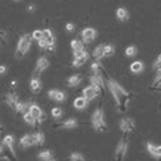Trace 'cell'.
I'll return each mask as SVG.
<instances>
[{"label":"cell","instance_id":"6da1fadb","mask_svg":"<svg viewBox=\"0 0 161 161\" xmlns=\"http://www.w3.org/2000/svg\"><path fill=\"white\" fill-rule=\"evenodd\" d=\"M108 89H110L113 97L115 99V102H117L119 111L120 113H125L126 108L129 107V103H130V93L120 86L118 81H115L114 79L108 80Z\"/></svg>","mask_w":161,"mask_h":161},{"label":"cell","instance_id":"7a4b0ae2","mask_svg":"<svg viewBox=\"0 0 161 161\" xmlns=\"http://www.w3.org/2000/svg\"><path fill=\"white\" fill-rule=\"evenodd\" d=\"M91 123H92V126L96 131H100V133L107 131V123L104 120V113H103L102 108H96L92 113Z\"/></svg>","mask_w":161,"mask_h":161},{"label":"cell","instance_id":"3957f363","mask_svg":"<svg viewBox=\"0 0 161 161\" xmlns=\"http://www.w3.org/2000/svg\"><path fill=\"white\" fill-rule=\"evenodd\" d=\"M31 35L30 34H25L22 35L18 41V46H16V52H15V57L16 58H22L26 53L29 52V49L31 46Z\"/></svg>","mask_w":161,"mask_h":161},{"label":"cell","instance_id":"277c9868","mask_svg":"<svg viewBox=\"0 0 161 161\" xmlns=\"http://www.w3.org/2000/svg\"><path fill=\"white\" fill-rule=\"evenodd\" d=\"M127 150H129V145H127L126 138L123 137L122 140L118 142L117 149H115V160H117V161H123L125 157H126Z\"/></svg>","mask_w":161,"mask_h":161},{"label":"cell","instance_id":"5b68a950","mask_svg":"<svg viewBox=\"0 0 161 161\" xmlns=\"http://www.w3.org/2000/svg\"><path fill=\"white\" fill-rule=\"evenodd\" d=\"M0 158H6L8 161H16L15 152H12L10 147L7 146L6 142H3V141H2V144H0Z\"/></svg>","mask_w":161,"mask_h":161},{"label":"cell","instance_id":"8992f818","mask_svg":"<svg viewBox=\"0 0 161 161\" xmlns=\"http://www.w3.org/2000/svg\"><path fill=\"white\" fill-rule=\"evenodd\" d=\"M119 127L125 134L133 133L134 129H136V122H134V119H131V118H123V119H120V122H119Z\"/></svg>","mask_w":161,"mask_h":161},{"label":"cell","instance_id":"52a82bcc","mask_svg":"<svg viewBox=\"0 0 161 161\" xmlns=\"http://www.w3.org/2000/svg\"><path fill=\"white\" fill-rule=\"evenodd\" d=\"M29 111L31 113V115L37 119V122H43V120L46 119V114H45L41 107L37 106V104H30Z\"/></svg>","mask_w":161,"mask_h":161},{"label":"cell","instance_id":"ba28073f","mask_svg":"<svg viewBox=\"0 0 161 161\" xmlns=\"http://www.w3.org/2000/svg\"><path fill=\"white\" fill-rule=\"evenodd\" d=\"M89 81H91V86L96 87L100 92L104 91V80H103L100 73H93L91 77H89Z\"/></svg>","mask_w":161,"mask_h":161},{"label":"cell","instance_id":"9c48e42d","mask_svg":"<svg viewBox=\"0 0 161 161\" xmlns=\"http://www.w3.org/2000/svg\"><path fill=\"white\" fill-rule=\"evenodd\" d=\"M96 30L95 29H92V27H87V29H84L81 31V37H83V42L84 43H89V42H92L93 39L96 38Z\"/></svg>","mask_w":161,"mask_h":161},{"label":"cell","instance_id":"30bf717a","mask_svg":"<svg viewBox=\"0 0 161 161\" xmlns=\"http://www.w3.org/2000/svg\"><path fill=\"white\" fill-rule=\"evenodd\" d=\"M99 89H97L96 87H93V86H89L87 88H84L83 89V96L84 97H87L88 100H93V99H96L97 95H99Z\"/></svg>","mask_w":161,"mask_h":161},{"label":"cell","instance_id":"8fae6325","mask_svg":"<svg viewBox=\"0 0 161 161\" xmlns=\"http://www.w3.org/2000/svg\"><path fill=\"white\" fill-rule=\"evenodd\" d=\"M146 149L154 158H161V145H153L150 142H146Z\"/></svg>","mask_w":161,"mask_h":161},{"label":"cell","instance_id":"7c38bea8","mask_svg":"<svg viewBox=\"0 0 161 161\" xmlns=\"http://www.w3.org/2000/svg\"><path fill=\"white\" fill-rule=\"evenodd\" d=\"M31 145H35V134H25V136L20 138V146L29 147Z\"/></svg>","mask_w":161,"mask_h":161},{"label":"cell","instance_id":"4fadbf2b","mask_svg":"<svg viewBox=\"0 0 161 161\" xmlns=\"http://www.w3.org/2000/svg\"><path fill=\"white\" fill-rule=\"evenodd\" d=\"M49 68V60L46 57H41L37 61V65H35V72L37 73H42L43 70H46Z\"/></svg>","mask_w":161,"mask_h":161},{"label":"cell","instance_id":"5bb4252c","mask_svg":"<svg viewBox=\"0 0 161 161\" xmlns=\"http://www.w3.org/2000/svg\"><path fill=\"white\" fill-rule=\"evenodd\" d=\"M88 102H89V100L87 99V97L81 96V97H77V99H75L73 106H75V108H77L79 111H81V110H86V108H87Z\"/></svg>","mask_w":161,"mask_h":161},{"label":"cell","instance_id":"9a60e30c","mask_svg":"<svg viewBox=\"0 0 161 161\" xmlns=\"http://www.w3.org/2000/svg\"><path fill=\"white\" fill-rule=\"evenodd\" d=\"M117 18L119 20H122V22H126V20L130 19V14H129V11L126 10V8L119 7L117 10Z\"/></svg>","mask_w":161,"mask_h":161},{"label":"cell","instance_id":"2e32d148","mask_svg":"<svg viewBox=\"0 0 161 161\" xmlns=\"http://www.w3.org/2000/svg\"><path fill=\"white\" fill-rule=\"evenodd\" d=\"M41 87H42V83H41V80H39V77L31 79V81H30V88H31V91H33L34 93H38L39 91H41Z\"/></svg>","mask_w":161,"mask_h":161},{"label":"cell","instance_id":"e0dca14e","mask_svg":"<svg viewBox=\"0 0 161 161\" xmlns=\"http://www.w3.org/2000/svg\"><path fill=\"white\" fill-rule=\"evenodd\" d=\"M42 35H43V39H46L47 43H56V38H54V34L50 29H45L42 30Z\"/></svg>","mask_w":161,"mask_h":161},{"label":"cell","instance_id":"ac0fdd59","mask_svg":"<svg viewBox=\"0 0 161 161\" xmlns=\"http://www.w3.org/2000/svg\"><path fill=\"white\" fill-rule=\"evenodd\" d=\"M6 103L10 107H12V108H15L16 104L19 103V100H18V96L15 95V93H8V95L6 96Z\"/></svg>","mask_w":161,"mask_h":161},{"label":"cell","instance_id":"d6986e66","mask_svg":"<svg viewBox=\"0 0 161 161\" xmlns=\"http://www.w3.org/2000/svg\"><path fill=\"white\" fill-rule=\"evenodd\" d=\"M81 75H73V76H70V77L68 79V86L69 87H77L80 83H81Z\"/></svg>","mask_w":161,"mask_h":161},{"label":"cell","instance_id":"ffe728a7","mask_svg":"<svg viewBox=\"0 0 161 161\" xmlns=\"http://www.w3.org/2000/svg\"><path fill=\"white\" fill-rule=\"evenodd\" d=\"M130 70L133 73H141L144 70V62L142 61H134L130 65Z\"/></svg>","mask_w":161,"mask_h":161},{"label":"cell","instance_id":"44dd1931","mask_svg":"<svg viewBox=\"0 0 161 161\" xmlns=\"http://www.w3.org/2000/svg\"><path fill=\"white\" fill-rule=\"evenodd\" d=\"M77 125H79L77 120L73 119V118H70L68 120H65V122H62L60 125V127H62V129H75V127H77Z\"/></svg>","mask_w":161,"mask_h":161},{"label":"cell","instance_id":"7402d4cb","mask_svg":"<svg viewBox=\"0 0 161 161\" xmlns=\"http://www.w3.org/2000/svg\"><path fill=\"white\" fill-rule=\"evenodd\" d=\"M93 57H95L96 60H100V58H103L104 57V45H99L95 50H93V54H92Z\"/></svg>","mask_w":161,"mask_h":161},{"label":"cell","instance_id":"603a6c76","mask_svg":"<svg viewBox=\"0 0 161 161\" xmlns=\"http://www.w3.org/2000/svg\"><path fill=\"white\" fill-rule=\"evenodd\" d=\"M23 119H25V122L27 123V125H31V126H35V123H37V119H35L33 115H31L30 111H26V113L23 114Z\"/></svg>","mask_w":161,"mask_h":161},{"label":"cell","instance_id":"cb8c5ba5","mask_svg":"<svg viewBox=\"0 0 161 161\" xmlns=\"http://www.w3.org/2000/svg\"><path fill=\"white\" fill-rule=\"evenodd\" d=\"M88 54L87 56H83V57H77V58H73V62H72V65L76 66V68H79V66H81L86 64V61L88 60Z\"/></svg>","mask_w":161,"mask_h":161},{"label":"cell","instance_id":"d4e9b609","mask_svg":"<svg viewBox=\"0 0 161 161\" xmlns=\"http://www.w3.org/2000/svg\"><path fill=\"white\" fill-rule=\"evenodd\" d=\"M52 157H53V152L52 150H43V152H41V153L38 154V158L39 160H43V161L50 160Z\"/></svg>","mask_w":161,"mask_h":161},{"label":"cell","instance_id":"484cf974","mask_svg":"<svg viewBox=\"0 0 161 161\" xmlns=\"http://www.w3.org/2000/svg\"><path fill=\"white\" fill-rule=\"evenodd\" d=\"M115 53V47L113 45H104V57H113Z\"/></svg>","mask_w":161,"mask_h":161},{"label":"cell","instance_id":"4316f807","mask_svg":"<svg viewBox=\"0 0 161 161\" xmlns=\"http://www.w3.org/2000/svg\"><path fill=\"white\" fill-rule=\"evenodd\" d=\"M29 107L30 104H26V103H18L16 107H15V111L16 113H22V114H25L26 113V110H29Z\"/></svg>","mask_w":161,"mask_h":161},{"label":"cell","instance_id":"83f0119b","mask_svg":"<svg viewBox=\"0 0 161 161\" xmlns=\"http://www.w3.org/2000/svg\"><path fill=\"white\" fill-rule=\"evenodd\" d=\"M70 47L73 49V52L76 50H81V49H84V45L81 41H77V39H73L72 42H70Z\"/></svg>","mask_w":161,"mask_h":161},{"label":"cell","instance_id":"f1b7e54d","mask_svg":"<svg viewBox=\"0 0 161 161\" xmlns=\"http://www.w3.org/2000/svg\"><path fill=\"white\" fill-rule=\"evenodd\" d=\"M43 142H45V136H43V133H42V131L35 133V145L41 146V145H43Z\"/></svg>","mask_w":161,"mask_h":161},{"label":"cell","instance_id":"f546056e","mask_svg":"<svg viewBox=\"0 0 161 161\" xmlns=\"http://www.w3.org/2000/svg\"><path fill=\"white\" fill-rule=\"evenodd\" d=\"M69 160L70 161H86V158H84V156L81 153H79V152H75V153H72L69 156Z\"/></svg>","mask_w":161,"mask_h":161},{"label":"cell","instance_id":"4dcf8cb0","mask_svg":"<svg viewBox=\"0 0 161 161\" xmlns=\"http://www.w3.org/2000/svg\"><path fill=\"white\" fill-rule=\"evenodd\" d=\"M137 52H138V49L136 46H129L126 50H125V54H126L127 57H134L137 54Z\"/></svg>","mask_w":161,"mask_h":161},{"label":"cell","instance_id":"1f68e13d","mask_svg":"<svg viewBox=\"0 0 161 161\" xmlns=\"http://www.w3.org/2000/svg\"><path fill=\"white\" fill-rule=\"evenodd\" d=\"M53 100H56V102H65L66 100V95H65V92H62V91H57L56 93V96H54V99Z\"/></svg>","mask_w":161,"mask_h":161},{"label":"cell","instance_id":"d6a6232c","mask_svg":"<svg viewBox=\"0 0 161 161\" xmlns=\"http://www.w3.org/2000/svg\"><path fill=\"white\" fill-rule=\"evenodd\" d=\"M52 115L54 118H57V119L61 118L62 117V108H61V107H54V108L52 110Z\"/></svg>","mask_w":161,"mask_h":161},{"label":"cell","instance_id":"836d02e7","mask_svg":"<svg viewBox=\"0 0 161 161\" xmlns=\"http://www.w3.org/2000/svg\"><path fill=\"white\" fill-rule=\"evenodd\" d=\"M31 37H33L34 39H37V41H39V39H42V38H43V35H42V30H34V31H33V34H31Z\"/></svg>","mask_w":161,"mask_h":161},{"label":"cell","instance_id":"e575fe53","mask_svg":"<svg viewBox=\"0 0 161 161\" xmlns=\"http://www.w3.org/2000/svg\"><path fill=\"white\" fill-rule=\"evenodd\" d=\"M158 86H161V70H157V75H156L153 81V87H158Z\"/></svg>","mask_w":161,"mask_h":161},{"label":"cell","instance_id":"d590c367","mask_svg":"<svg viewBox=\"0 0 161 161\" xmlns=\"http://www.w3.org/2000/svg\"><path fill=\"white\" fill-rule=\"evenodd\" d=\"M88 53L84 50V49H81V50H76L73 52V56H75V58H77V57H83V56H87Z\"/></svg>","mask_w":161,"mask_h":161},{"label":"cell","instance_id":"8d00e7d4","mask_svg":"<svg viewBox=\"0 0 161 161\" xmlns=\"http://www.w3.org/2000/svg\"><path fill=\"white\" fill-rule=\"evenodd\" d=\"M91 69L93 73H99V69H100V64L99 62H93V64L91 65Z\"/></svg>","mask_w":161,"mask_h":161},{"label":"cell","instance_id":"74e56055","mask_svg":"<svg viewBox=\"0 0 161 161\" xmlns=\"http://www.w3.org/2000/svg\"><path fill=\"white\" fill-rule=\"evenodd\" d=\"M38 46L39 47H41V49H46L47 47V41H46V39H39V41H38Z\"/></svg>","mask_w":161,"mask_h":161},{"label":"cell","instance_id":"f35d334b","mask_svg":"<svg viewBox=\"0 0 161 161\" xmlns=\"http://www.w3.org/2000/svg\"><path fill=\"white\" fill-rule=\"evenodd\" d=\"M46 50H47V52H50V53H53V52L56 50V43H47Z\"/></svg>","mask_w":161,"mask_h":161},{"label":"cell","instance_id":"ab89813d","mask_svg":"<svg viewBox=\"0 0 161 161\" xmlns=\"http://www.w3.org/2000/svg\"><path fill=\"white\" fill-rule=\"evenodd\" d=\"M153 69H154V70H161V61L156 60V62L153 64Z\"/></svg>","mask_w":161,"mask_h":161},{"label":"cell","instance_id":"60d3db41","mask_svg":"<svg viewBox=\"0 0 161 161\" xmlns=\"http://www.w3.org/2000/svg\"><path fill=\"white\" fill-rule=\"evenodd\" d=\"M57 91H58V89H50V91L47 92V95H49V97H50V99H54V96H56V93H57Z\"/></svg>","mask_w":161,"mask_h":161},{"label":"cell","instance_id":"b9f144b4","mask_svg":"<svg viewBox=\"0 0 161 161\" xmlns=\"http://www.w3.org/2000/svg\"><path fill=\"white\" fill-rule=\"evenodd\" d=\"M6 72H7V66L6 65H0V76L4 75Z\"/></svg>","mask_w":161,"mask_h":161},{"label":"cell","instance_id":"7bdbcfd3","mask_svg":"<svg viewBox=\"0 0 161 161\" xmlns=\"http://www.w3.org/2000/svg\"><path fill=\"white\" fill-rule=\"evenodd\" d=\"M66 30H68V31H73L75 30V25L73 23H68V25H66Z\"/></svg>","mask_w":161,"mask_h":161},{"label":"cell","instance_id":"ee69618b","mask_svg":"<svg viewBox=\"0 0 161 161\" xmlns=\"http://www.w3.org/2000/svg\"><path fill=\"white\" fill-rule=\"evenodd\" d=\"M34 10H35V6H33V4L27 7V11H29V12H34Z\"/></svg>","mask_w":161,"mask_h":161},{"label":"cell","instance_id":"f6af8a7d","mask_svg":"<svg viewBox=\"0 0 161 161\" xmlns=\"http://www.w3.org/2000/svg\"><path fill=\"white\" fill-rule=\"evenodd\" d=\"M0 38H2V39L6 38V33H4L3 30H0Z\"/></svg>","mask_w":161,"mask_h":161},{"label":"cell","instance_id":"bcb514c9","mask_svg":"<svg viewBox=\"0 0 161 161\" xmlns=\"http://www.w3.org/2000/svg\"><path fill=\"white\" fill-rule=\"evenodd\" d=\"M157 60H158V61H161V54L158 56V58H157Z\"/></svg>","mask_w":161,"mask_h":161},{"label":"cell","instance_id":"7dc6e473","mask_svg":"<svg viewBox=\"0 0 161 161\" xmlns=\"http://www.w3.org/2000/svg\"><path fill=\"white\" fill-rule=\"evenodd\" d=\"M47 161H56V160H53V158H50V160H47Z\"/></svg>","mask_w":161,"mask_h":161},{"label":"cell","instance_id":"c3c4849f","mask_svg":"<svg viewBox=\"0 0 161 161\" xmlns=\"http://www.w3.org/2000/svg\"><path fill=\"white\" fill-rule=\"evenodd\" d=\"M0 133H2V125H0Z\"/></svg>","mask_w":161,"mask_h":161},{"label":"cell","instance_id":"681fc988","mask_svg":"<svg viewBox=\"0 0 161 161\" xmlns=\"http://www.w3.org/2000/svg\"><path fill=\"white\" fill-rule=\"evenodd\" d=\"M14 2H22V0H14Z\"/></svg>","mask_w":161,"mask_h":161}]
</instances>
